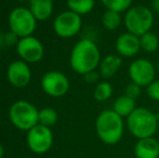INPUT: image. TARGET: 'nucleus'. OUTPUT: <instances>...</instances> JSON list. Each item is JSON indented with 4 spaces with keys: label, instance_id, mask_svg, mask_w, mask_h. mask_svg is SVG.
I'll list each match as a JSON object with an SVG mask.
<instances>
[{
    "label": "nucleus",
    "instance_id": "1",
    "mask_svg": "<svg viewBox=\"0 0 159 158\" xmlns=\"http://www.w3.org/2000/svg\"><path fill=\"white\" fill-rule=\"evenodd\" d=\"M101 52L98 44L91 39H81L74 46L70 53L69 63L74 72L86 75L96 70L101 63Z\"/></svg>",
    "mask_w": 159,
    "mask_h": 158
},
{
    "label": "nucleus",
    "instance_id": "2",
    "mask_svg": "<svg viewBox=\"0 0 159 158\" xmlns=\"http://www.w3.org/2000/svg\"><path fill=\"white\" fill-rule=\"evenodd\" d=\"M95 131L98 139L107 145H115L124 137V118L113 110H105L98 116Z\"/></svg>",
    "mask_w": 159,
    "mask_h": 158
},
{
    "label": "nucleus",
    "instance_id": "3",
    "mask_svg": "<svg viewBox=\"0 0 159 158\" xmlns=\"http://www.w3.org/2000/svg\"><path fill=\"white\" fill-rule=\"evenodd\" d=\"M158 118L157 115L148 108L136 107L127 117V127L138 140L152 138L158 130Z\"/></svg>",
    "mask_w": 159,
    "mask_h": 158
},
{
    "label": "nucleus",
    "instance_id": "4",
    "mask_svg": "<svg viewBox=\"0 0 159 158\" xmlns=\"http://www.w3.org/2000/svg\"><path fill=\"white\" fill-rule=\"evenodd\" d=\"M154 13L146 6H132L124 16V23L129 33L141 37L151 32L154 25Z\"/></svg>",
    "mask_w": 159,
    "mask_h": 158
},
{
    "label": "nucleus",
    "instance_id": "5",
    "mask_svg": "<svg viewBox=\"0 0 159 158\" xmlns=\"http://www.w3.org/2000/svg\"><path fill=\"white\" fill-rule=\"evenodd\" d=\"M9 117L14 127L23 131H30L39 124V111L28 101L20 100L9 110Z\"/></svg>",
    "mask_w": 159,
    "mask_h": 158
},
{
    "label": "nucleus",
    "instance_id": "6",
    "mask_svg": "<svg viewBox=\"0 0 159 158\" xmlns=\"http://www.w3.org/2000/svg\"><path fill=\"white\" fill-rule=\"evenodd\" d=\"M36 26L37 20L28 8L17 7L9 14V27L11 33L20 38L32 36Z\"/></svg>",
    "mask_w": 159,
    "mask_h": 158
},
{
    "label": "nucleus",
    "instance_id": "7",
    "mask_svg": "<svg viewBox=\"0 0 159 158\" xmlns=\"http://www.w3.org/2000/svg\"><path fill=\"white\" fill-rule=\"evenodd\" d=\"M82 26L81 16L73 11H64L60 13L53 22V30L59 37L68 39L76 36Z\"/></svg>",
    "mask_w": 159,
    "mask_h": 158
},
{
    "label": "nucleus",
    "instance_id": "8",
    "mask_svg": "<svg viewBox=\"0 0 159 158\" xmlns=\"http://www.w3.org/2000/svg\"><path fill=\"white\" fill-rule=\"evenodd\" d=\"M128 74L132 82L141 88H147L156 79L157 68L146 59L134 60L128 68Z\"/></svg>",
    "mask_w": 159,
    "mask_h": 158
},
{
    "label": "nucleus",
    "instance_id": "9",
    "mask_svg": "<svg viewBox=\"0 0 159 158\" xmlns=\"http://www.w3.org/2000/svg\"><path fill=\"white\" fill-rule=\"evenodd\" d=\"M27 145L36 154H44L53 144V133L50 128L38 124L27 131Z\"/></svg>",
    "mask_w": 159,
    "mask_h": 158
},
{
    "label": "nucleus",
    "instance_id": "10",
    "mask_svg": "<svg viewBox=\"0 0 159 158\" xmlns=\"http://www.w3.org/2000/svg\"><path fill=\"white\" fill-rule=\"evenodd\" d=\"M41 88L46 94L52 97H64L69 90V80L66 75L57 70H50L42 76Z\"/></svg>",
    "mask_w": 159,
    "mask_h": 158
},
{
    "label": "nucleus",
    "instance_id": "11",
    "mask_svg": "<svg viewBox=\"0 0 159 158\" xmlns=\"http://www.w3.org/2000/svg\"><path fill=\"white\" fill-rule=\"evenodd\" d=\"M16 51L19 56L26 63H38L44 54L42 42L33 35L20 38L16 43Z\"/></svg>",
    "mask_w": 159,
    "mask_h": 158
},
{
    "label": "nucleus",
    "instance_id": "12",
    "mask_svg": "<svg viewBox=\"0 0 159 158\" xmlns=\"http://www.w3.org/2000/svg\"><path fill=\"white\" fill-rule=\"evenodd\" d=\"M7 78L15 88H25L32 79V70L28 63L23 60L12 62L7 70Z\"/></svg>",
    "mask_w": 159,
    "mask_h": 158
},
{
    "label": "nucleus",
    "instance_id": "13",
    "mask_svg": "<svg viewBox=\"0 0 159 158\" xmlns=\"http://www.w3.org/2000/svg\"><path fill=\"white\" fill-rule=\"evenodd\" d=\"M115 47L120 56L132 57L138 54L141 50L140 37L127 32L118 37Z\"/></svg>",
    "mask_w": 159,
    "mask_h": 158
},
{
    "label": "nucleus",
    "instance_id": "14",
    "mask_svg": "<svg viewBox=\"0 0 159 158\" xmlns=\"http://www.w3.org/2000/svg\"><path fill=\"white\" fill-rule=\"evenodd\" d=\"M134 154L136 158H158L159 143L155 138H145L138 140L134 146Z\"/></svg>",
    "mask_w": 159,
    "mask_h": 158
},
{
    "label": "nucleus",
    "instance_id": "15",
    "mask_svg": "<svg viewBox=\"0 0 159 158\" xmlns=\"http://www.w3.org/2000/svg\"><path fill=\"white\" fill-rule=\"evenodd\" d=\"M122 66V59L120 55L108 54L101 60L98 65V73L100 76L104 80L111 79L118 73Z\"/></svg>",
    "mask_w": 159,
    "mask_h": 158
},
{
    "label": "nucleus",
    "instance_id": "16",
    "mask_svg": "<svg viewBox=\"0 0 159 158\" xmlns=\"http://www.w3.org/2000/svg\"><path fill=\"white\" fill-rule=\"evenodd\" d=\"M28 9L37 21H46L53 13V0H30Z\"/></svg>",
    "mask_w": 159,
    "mask_h": 158
},
{
    "label": "nucleus",
    "instance_id": "17",
    "mask_svg": "<svg viewBox=\"0 0 159 158\" xmlns=\"http://www.w3.org/2000/svg\"><path fill=\"white\" fill-rule=\"evenodd\" d=\"M135 108H136L135 100L127 97L126 94L117 97L113 105V111L116 114L119 115L120 117H122V118L129 117Z\"/></svg>",
    "mask_w": 159,
    "mask_h": 158
},
{
    "label": "nucleus",
    "instance_id": "18",
    "mask_svg": "<svg viewBox=\"0 0 159 158\" xmlns=\"http://www.w3.org/2000/svg\"><path fill=\"white\" fill-rule=\"evenodd\" d=\"M66 4L69 11H73L81 16L93 10L95 0H66Z\"/></svg>",
    "mask_w": 159,
    "mask_h": 158
},
{
    "label": "nucleus",
    "instance_id": "19",
    "mask_svg": "<svg viewBox=\"0 0 159 158\" xmlns=\"http://www.w3.org/2000/svg\"><path fill=\"white\" fill-rule=\"evenodd\" d=\"M122 19L121 13L113 10H106L102 15V25L107 30H116L121 25Z\"/></svg>",
    "mask_w": 159,
    "mask_h": 158
},
{
    "label": "nucleus",
    "instance_id": "20",
    "mask_svg": "<svg viewBox=\"0 0 159 158\" xmlns=\"http://www.w3.org/2000/svg\"><path fill=\"white\" fill-rule=\"evenodd\" d=\"M141 49L147 53H154L159 48V39L153 32H148L140 37Z\"/></svg>",
    "mask_w": 159,
    "mask_h": 158
},
{
    "label": "nucleus",
    "instance_id": "21",
    "mask_svg": "<svg viewBox=\"0 0 159 158\" xmlns=\"http://www.w3.org/2000/svg\"><path fill=\"white\" fill-rule=\"evenodd\" d=\"M113 86L111 82H108L107 80L98 82L95 86L94 91H93V97L96 101L98 102H104L107 101L113 95Z\"/></svg>",
    "mask_w": 159,
    "mask_h": 158
},
{
    "label": "nucleus",
    "instance_id": "22",
    "mask_svg": "<svg viewBox=\"0 0 159 158\" xmlns=\"http://www.w3.org/2000/svg\"><path fill=\"white\" fill-rule=\"evenodd\" d=\"M59 115L57 111L51 107H44L39 111V124L42 126H46L48 128L54 126L57 122Z\"/></svg>",
    "mask_w": 159,
    "mask_h": 158
},
{
    "label": "nucleus",
    "instance_id": "23",
    "mask_svg": "<svg viewBox=\"0 0 159 158\" xmlns=\"http://www.w3.org/2000/svg\"><path fill=\"white\" fill-rule=\"evenodd\" d=\"M106 10H113L116 12H127L132 7L133 0H101Z\"/></svg>",
    "mask_w": 159,
    "mask_h": 158
},
{
    "label": "nucleus",
    "instance_id": "24",
    "mask_svg": "<svg viewBox=\"0 0 159 158\" xmlns=\"http://www.w3.org/2000/svg\"><path fill=\"white\" fill-rule=\"evenodd\" d=\"M141 90H142V88H141L139 84H134V82L131 81L130 84H127L125 94H126L127 97H131V99L136 100L141 95Z\"/></svg>",
    "mask_w": 159,
    "mask_h": 158
},
{
    "label": "nucleus",
    "instance_id": "25",
    "mask_svg": "<svg viewBox=\"0 0 159 158\" xmlns=\"http://www.w3.org/2000/svg\"><path fill=\"white\" fill-rule=\"evenodd\" d=\"M146 93L149 99H152L153 101L159 102V78L155 79L148 87H147Z\"/></svg>",
    "mask_w": 159,
    "mask_h": 158
},
{
    "label": "nucleus",
    "instance_id": "26",
    "mask_svg": "<svg viewBox=\"0 0 159 158\" xmlns=\"http://www.w3.org/2000/svg\"><path fill=\"white\" fill-rule=\"evenodd\" d=\"M100 77H101L100 73H98L96 70H93V72H90V73H88V74L84 75V79L86 80L88 84H95Z\"/></svg>",
    "mask_w": 159,
    "mask_h": 158
},
{
    "label": "nucleus",
    "instance_id": "27",
    "mask_svg": "<svg viewBox=\"0 0 159 158\" xmlns=\"http://www.w3.org/2000/svg\"><path fill=\"white\" fill-rule=\"evenodd\" d=\"M152 10L159 13V0H153L152 1Z\"/></svg>",
    "mask_w": 159,
    "mask_h": 158
},
{
    "label": "nucleus",
    "instance_id": "28",
    "mask_svg": "<svg viewBox=\"0 0 159 158\" xmlns=\"http://www.w3.org/2000/svg\"><path fill=\"white\" fill-rule=\"evenodd\" d=\"M3 155H4V148H3V146L0 144V158L3 157Z\"/></svg>",
    "mask_w": 159,
    "mask_h": 158
},
{
    "label": "nucleus",
    "instance_id": "29",
    "mask_svg": "<svg viewBox=\"0 0 159 158\" xmlns=\"http://www.w3.org/2000/svg\"><path fill=\"white\" fill-rule=\"evenodd\" d=\"M157 73H158V75H159V60H158V64H157Z\"/></svg>",
    "mask_w": 159,
    "mask_h": 158
},
{
    "label": "nucleus",
    "instance_id": "30",
    "mask_svg": "<svg viewBox=\"0 0 159 158\" xmlns=\"http://www.w3.org/2000/svg\"><path fill=\"white\" fill-rule=\"evenodd\" d=\"M158 129H159V118H158Z\"/></svg>",
    "mask_w": 159,
    "mask_h": 158
},
{
    "label": "nucleus",
    "instance_id": "31",
    "mask_svg": "<svg viewBox=\"0 0 159 158\" xmlns=\"http://www.w3.org/2000/svg\"><path fill=\"white\" fill-rule=\"evenodd\" d=\"M158 143H159V140H158Z\"/></svg>",
    "mask_w": 159,
    "mask_h": 158
},
{
    "label": "nucleus",
    "instance_id": "32",
    "mask_svg": "<svg viewBox=\"0 0 159 158\" xmlns=\"http://www.w3.org/2000/svg\"><path fill=\"white\" fill-rule=\"evenodd\" d=\"M135 158H136V157H135Z\"/></svg>",
    "mask_w": 159,
    "mask_h": 158
}]
</instances>
